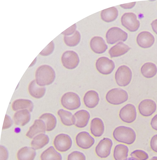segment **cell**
Here are the masks:
<instances>
[{"label": "cell", "instance_id": "6da1fadb", "mask_svg": "<svg viewBox=\"0 0 157 160\" xmlns=\"http://www.w3.org/2000/svg\"><path fill=\"white\" fill-rule=\"evenodd\" d=\"M36 83L41 87L51 84L54 81L55 73L54 69L50 66L43 65L39 66L35 73Z\"/></svg>", "mask_w": 157, "mask_h": 160}, {"label": "cell", "instance_id": "7a4b0ae2", "mask_svg": "<svg viewBox=\"0 0 157 160\" xmlns=\"http://www.w3.org/2000/svg\"><path fill=\"white\" fill-rule=\"evenodd\" d=\"M113 136L117 142L128 145L133 144L135 141L136 134L132 128L124 126L116 128L113 132Z\"/></svg>", "mask_w": 157, "mask_h": 160}, {"label": "cell", "instance_id": "3957f363", "mask_svg": "<svg viewBox=\"0 0 157 160\" xmlns=\"http://www.w3.org/2000/svg\"><path fill=\"white\" fill-rule=\"evenodd\" d=\"M129 98L127 92L120 88H114L107 93L106 99L109 104L114 105L122 104L126 102Z\"/></svg>", "mask_w": 157, "mask_h": 160}, {"label": "cell", "instance_id": "277c9868", "mask_svg": "<svg viewBox=\"0 0 157 160\" xmlns=\"http://www.w3.org/2000/svg\"><path fill=\"white\" fill-rule=\"evenodd\" d=\"M61 102L65 108L70 111L79 108L81 104L79 96L75 93L69 92L65 93L62 96Z\"/></svg>", "mask_w": 157, "mask_h": 160}, {"label": "cell", "instance_id": "5b68a950", "mask_svg": "<svg viewBox=\"0 0 157 160\" xmlns=\"http://www.w3.org/2000/svg\"><path fill=\"white\" fill-rule=\"evenodd\" d=\"M132 72L127 66L122 65L117 70L115 78L117 84L121 87H125L131 82L132 78Z\"/></svg>", "mask_w": 157, "mask_h": 160}, {"label": "cell", "instance_id": "8992f818", "mask_svg": "<svg viewBox=\"0 0 157 160\" xmlns=\"http://www.w3.org/2000/svg\"><path fill=\"white\" fill-rule=\"evenodd\" d=\"M127 33L118 27H113L107 31L106 34L107 42L114 44L118 41L125 42L128 38Z\"/></svg>", "mask_w": 157, "mask_h": 160}, {"label": "cell", "instance_id": "52a82bcc", "mask_svg": "<svg viewBox=\"0 0 157 160\" xmlns=\"http://www.w3.org/2000/svg\"><path fill=\"white\" fill-rule=\"evenodd\" d=\"M61 62L63 66L66 68L73 69L78 66L80 59L78 54L73 51L65 52L61 57Z\"/></svg>", "mask_w": 157, "mask_h": 160}, {"label": "cell", "instance_id": "ba28073f", "mask_svg": "<svg viewBox=\"0 0 157 160\" xmlns=\"http://www.w3.org/2000/svg\"><path fill=\"white\" fill-rule=\"evenodd\" d=\"M72 141L68 135L61 133L57 135L53 141V145L56 149L61 152H66L71 148Z\"/></svg>", "mask_w": 157, "mask_h": 160}, {"label": "cell", "instance_id": "9c48e42d", "mask_svg": "<svg viewBox=\"0 0 157 160\" xmlns=\"http://www.w3.org/2000/svg\"><path fill=\"white\" fill-rule=\"evenodd\" d=\"M121 22L124 27L132 32L136 31L140 27L136 15L133 13H124L121 17Z\"/></svg>", "mask_w": 157, "mask_h": 160}, {"label": "cell", "instance_id": "30bf717a", "mask_svg": "<svg viewBox=\"0 0 157 160\" xmlns=\"http://www.w3.org/2000/svg\"><path fill=\"white\" fill-rule=\"evenodd\" d=\"M96 68L100 73L103 75L111 74L115 68L114 62L106 57H101L97 60Z\"/></svg>", "mask_w": 157, "mask_h": 160}, {"label": "cell", "instance_id": "8fae6325", "mask_svg": "<svg viewBox=\"0 0 157 160\" xmlns=\"http://www.w3.org/2000/svg\"><path fill=\"white\" fill-rule=\"evenodd\" d=\"M119 117L123 122L130 123L135 121L137 117V112L135 107L133 104H128L120 110Z\"/></svg>", "mask_w": 157, "mask_h": 160}, {"label": "cell", "instance_id": "7c38bea8", "mask_svg": "<svg viewBox=\"0 0 157 160\" xmlns=\"http://www.w3.org/2000/svg\"><path fill=\"white\" fill-rule=\"evenodd\" d=\"M113 144V142L111 139L104 138L99 142L95 148L96 154L101 158L108 157L111 153Z\"/></svg>", "mask_w": 157, "mask_h": 160}, {"label": "cell", "instance_id": "4fadbf2b", "mask_svg": "<svg viewBox=\"0 0 157 160\" xmlns=\"http://www.w3.org/2000/svg\"><path fill=\"white\" fill-rule=\"evenodd\" d=\"M75 141L78 146L84 149H89L95 143L94 138L85 131L78 133L76 136Z\"/></svg>", "mask_w": 157, "mask_h": 160}, {"label": "cell", "instance_id": "5bb4252c", "mask_svg": "<svg viewBox=\"0 0 157 160\" xmlns=\"http://www.w3.org/2000/svg\"><path fill=\"white\" fill-rule=\"evenodd\" d=\"M156 104L154 101L147 99L142 101L139 103L138 110L141 115L147 117L152 115L156 111Z\"/></svg>", "mask_w": 157, "mask_h": 160}, {"label": "cell", "instance_id": "9a60e30c", "mask_svg": "<svg viewBox=\"0 0 157 160\" xmlns=\"http://www.w3.org/2000/svg\"><path fill=\"white\" fill-rule=\"evenodd\" d=\"M137 42L140 47L144 48H148L151 47L154 44V38L149 32H142L138 35Z\"/></svg>", "mask_w": 157, "mask_h": 160}, {"label": "cell", "instance_id": "2e32d148", "mask_svg": "<svg viewBox=\"0 0 157 160\" xmlns=\"http://www.w3.org/2000/svg\"><path fill=\"white\" fill-rule=\"evenodd\" d=\"M73 116L75 120L74 125L79 128L86 127L88 125L90 118L89 113L84 110L78 111Z\"/></svg>", "mask_w": 157, "mask_h": 160}, {"label": "cell", "instance_id": "e0dca14e", "mask_svg": "<svg viewBox=\"0 0 157 160\" xmlns=\"http://www.w3.org/2000/svg\"><path fill=\"white\" fill-rule=\"evenodd\" d=\"M46 131V126L44 122L41 119H37L35 121L30 128L26 135L32 139L38 134L45 133Z\"/></svg>", "mask_w": 157, "mask_h": 160}, {"label": "cell", "instance_id": "ac0fdd59", "mask_svg": "<svg viewBox=\"0 0 157 160\" xmlns=\"http://www.w3.org/2000/svg\"><path fill=\"white\" fill-rule=\"evenodd\" d=\"M90 46L92 50L96 53L102 54L105 52L108 46L101 37H94L91 40Z\"/></svg>", "mask_w": 157, "mask_h": 160}, {"label": "cell", "instance_id": "d6986e66", "mask_svg": "<svg viewBox=\"0 0 157 160\" xmlns=\"http://www.w3.org/2000/svg\"><path fill=\"white\" fill-rule=\"evenodd\" d=\"M100 99L99 94L95 91L91 90L87 92L84 98V101L88 108L92 109L95 108L99 104Z\"/></svg>", "mask_w": 157, "mask_h": 160}, {"label": "cell", "instance_id": "ffe728a7", "mask_svg": "<svg viewBox=\"0 0 157 160\" xmlns=\"http://www.w3.org/2000/svg\"><path fill=\"white\" fill-rule=\"evenodd\" d=\"M30 112L27 110L17 112L13 118L14 123L18 126H24L28 124L31 119Z\"/></svg>", "mask_w": 157, "mask_h": 160}, {"label": "cell", "instance_id": "44dd1931", "mask_svg": "<svg viewBox=\"0 0 157 160\" xmlns=\"http://www.w3.org/2000/svg\"><path fill=\"white\" fill-rule=\"evenodd\" d=\"M90 129L91 134L94 136H101L104 131V126L103 120L99 118L93 119L91 122Z\"/></svg>", "mask_w": 157, "mask_h": 160}, {"label": "cell", "instance_id": "7402d4cb", "mask_svg": "<svg viewBox=\"0 0 157 160\" xmlns=\"http://www.w3.org/2000/svg\"><path fill=\"white\" fill-rule=\"evenodd\" d=\"M29 92L33 97L36 99L43 98L46 92V88L38 85L35 80H34L30 83L28 88Z\"/></svg>", "mask_w": 157, "mask_h": 160}, {"label": "cell", "instance_id": "603a6c76", "mask_svg": "<svg viewBox=\"0 0 157 160\" xmlns=\"http://www.w3.org/2000/svg\"><path fill=\"white\" fill-rule=\"evenodd\" d=\"M12 108L13 110L18 111L23 110H27L32 112L34 108L33 103L30 100L19 99L15 101L12 104Z\"/></svg>", "mask_w": 157, "mask_h": 160}, {"label": "cell", "instance_id": "cb8c5ba5", "mask_svg": "<svg viewBox=\"0 0 157 160\" xmlns=\"http://www.w3.org/2000/svg\"><path fill=\"white\" fill-rule=\"evenodd\" d=\"M36 155L35 149L32 147L26 146L18 150L17 157L18 160H34Z\"/></svg>", "mask_w": 157, "mask_h": 160}, {"label": "cell", "instance_id": "d4e9b609", "mask_svg": "<svg viewBox=\"0 0 157 160\" xmlns=\"http://www.w3.org/2000/svg\"><path fill=\"white\" fill-rule=\"evenodd\" d=\"M130 48L122 42H119L112 47L109 51V53L111 58L122 56L128 52Z\"/></svg>", "mask_w": 157, "mask_h": 160}, {"label": "cell", "instance_id": "484cf974", "mask_svg": "<svg viewBox=\"0 0 157 160\" xmlns=\"http://www.w3.org/2000/svg\"><path fill=\"white\" fill-rule=\"evenodd\" d=\"M48 136L44 133H41L35 136L31 142V146L35 150L41 149L49 143Z\"/></svg>", "mask_w": 157, "mask_h": 160}, {"label": "cell", "instance_id": "4316f807", "mask_svg": "<svg viewBox=\"0 0 157 160\" xmlns=\"http://www.w3.org/2000/svg\"><path fill=\"white\" fill-rule=\"evenodd\" d=\"M40 158L41 160H62V156L53 147L51 146L42 153Z\"/></svg>", "mask_w": 157, "mask_h": 160}, {"label": "cell", "instance_id": "83f0119b", "mask_svg": "<svg viewBox=\"0 0 157 160\" xmlns=\"http://www.w3.org/2000/svg\"><path fill=\"white\" fill-rule=\"evenodd\" d=\"M57 114L60 117L61 122L65 126H70L74 125V117L71 112L60 109L58 111Z\"/></svg>", "mask_w": 157, "mask_h": 160}, {"label": "cell", "instance_id": "f1b7e54d", "mask_svg": "<svg viewBox=\"0 0 157 160\" xmlns=\"http://www.w3.org/2000/svg\"><path fill=\"white\" fill-rule=\"evenodd\" d=\"M119 15L117 9L113 7L103 10L101 12V19L106 22H111L115 21Z\"/></svg>", "mask_w": 157, "mask_h": 160}, {"label": "cell", "instance_id": "f546056e", "mask_svg": "<svg viewBox=\"0 0 157 160\" xmlns=\"http://www.w3.org/2000/svg\"><path fill=\"white\" fill-rule=\"evenodd\" d=\"M39 119L43 121L45 123L47 131H51L56 127L57 122L56 118L51 113H44L40 116Z\"/></svg>", "mask_w": 157, "mask_h": 160}, {"label": "cell", "instance_id": "4dcf8cb0", "mask_svg": "<svg viewBox=\"0 0 157 160\" xmlns=\"http://www.w3.org/2000/svg\"><path fill=\"white\" fill-rule=\"evenodd\" d=\"M129 148L122 144L117 145L114 151V157L115 160H125L128 157Z\"/></svg>", "mask_w": 157, "mask_h": 160}, {"label": "cell", "instance_id": "1f68e13d", "mask_svg": "<svg viewBox=\"0 0 157 160\" xmlns=\"http://www.w3.org/2000/svg\"><path fill=\"white\" fill-rule=\"evenodd\" d=\"M141 72L142 75L147 78H151L154 76L157 72L156 65L152 62L144 63L141 67Z\"/></svg>", "mask_w": 157, "mask_h": 160}, {"label": "cell", "instance_id": "d6a6232c", "mask_svg": "<svg viewBox=\"0 0 157 160\" xmlns=\"http://www.w3.org/2000/svg\"><path fill=\"white\" fill-rule=\"evenodd\" d=\"M81 35L79 32L75 31L74 33L71 36H65L64 41L68 46L73 47L77 46L80 42Z\"/></svg>", "mask_w": 157, "mask_h": 160}, {"label": "cell", "instance_id": "836d02e7", "mask_svg": "<svg viewBox=\"0 0 157 160\" xmlns=\"http://www.w3.org/2000/svg\"><path fill=\"white\" fill-rule=\"evenodd\" d=\"M130 156L137 160H146L149 158L148 154L141 150H136L134 151L131 152Z\"/></svg>", "mask_w": 157, "mask_h": 160}, {"label": "cell", "instance_id": "e575fe53", "mask_svg": "<svg viewBox=\"0 0 157 160\" xmlns=\"http://www.w3.org/2000/svg\"><path fill=\"white\" fill-rule=\"evenodd\" d=\"M67 160H86V157L83 153L74 151L68 155Z\"/></svg>", "mask_w": 157, "mask_h": 160}, {"label": "cell", "instance_id": "d590c367", "mask_svg": "<svg viewBox=\"0 0 157 160\" xmlns=\"http://www.w3.org/2000/svg\"><path fill=\"white\" fill-rule=\"evenodd\" d=\"M54 45L53 41L51 42L40 53L43 56H47L51 54L53 52Z\"/></svg>", "mask_w": 157, "mask_h": 160}, {"label": "cell", "instance_id": "8d00e7d4", "mask_svg": "<svg viewBox=\"0 0 157 160\" xmlns=\"http://www.w3.org/2000/svg\"><path fill=\"white\" fill-rule=\"evenodd\" d=\"M1 158L0 160H7L9 157V153L8 152L4 146L1 145Z\"/></svg>", "mask_w": 157, "mask_h": 160}, {"label": "cell", "instance_id": "74e56055", "mask_svg": "<svg viewBox=\"0 0 157 160\" xmlns=\"http://www.w3.org/2000/svg\"><path fill=\"white\" fill-rule=\"evenodd\" d=\"M13 124V122L11 118L8 115H6L3 125V130H5L11 128Z\"/></svg>", "mask_w": 157, "mask_h": 160}, {"label": "cell", "instance_id": "f35d334b", "mask_svg": "<svg viewBox=\"0 0 157 160\" xmlns=\"http://www.w3.org/2000/svg\"><path fill=\"white\" fill-rule=\"evenodd\" d=\"M76 27V24H75L64 31L61 34L67 36L72 35L75 32Z\"/></svg>", "mask_w": 157, "mask_h": 160}, {"label": "cell", "instance_id": "ab89813d", "mask_svg": "<svg viewBox=\"0 0 157 160\" xmlns=\"http://www.w3.org/2000/svg\"><path fill=\"white\" fill-rule=\"evenodd\" d=\"M151 149L154 152H157V134L151 138L150 142Z\"/></svg>", "mask_w": 157, "mask_h": 160}, {"label": "cell", "instance_id": "60d3db41", "mask_svg": "<svg viewBox=\"0 0 157 160\" xmlns=\"http://www.w3.org/2000/svg\"><path fill=\"white\" fill-rule=\"evenodd\" d=\"M150 125L153 129L157 131V114L154 116L151 119Z\"/></svg>", "mask_w": 157, "mask_h": 160}, {"label": "cell", "instance_id": "b9f144b4", "mask_svg": "<svg viewBox=\"0 0 157 160\" xmlns=\"http://www.w3.org/2000/svg\"><path fill=\"white\" fill-rule=\"evenodd\" d=\"M136 4V2H134L121 5L120 6L123 9H128L133 8L135 6Z\"/></svg>", "mask_w": 157, "mask_h": 160}, {"label": "cell", "instance_id": "7bdbcfd3", "mask_svg": "<svg viewBox=\"0 0 157 160\" xmlns=\"http://www.w3.org/2000/svg\"><path fill=\"white\" fill-rule=\"evenodd\" d=\"M151 25L153 31L157 34V19L153 21Z\"/></svg>", "mask_w": 157, "mask_h": 160}, {"label": "cell", "instance_id": "ee69618b", "mask_svg": "<svg viewBox=\"0 0 157 160\" xmlns=\"http://www.w3.org/2000/svg\"><path fill=\"white\" fill-rule=\"evenodd\" d=\"M125 160H137L131 157H129V158H127Z\"/></svg>", "mask_w": 157, "mask_h": 160}, {"label": "cell", "instance_id": "f6af8a7d", "mask_svg": "<svg viewBox=\"0 0 157 160\" xmlns=\"http://www.w3.org/2000/svg\"><path fill=\"white\" fill-rule=\"evenodd\" d=\"M149 160H157V157H153Z\"/></svg>", "mask_w": 157, "mask_h": 160}]
</instances>
